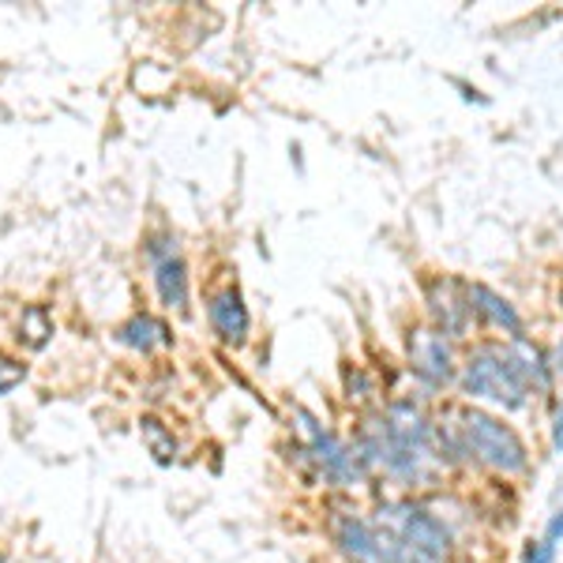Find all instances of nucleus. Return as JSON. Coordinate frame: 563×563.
Masks as SVG:
<instances>
[{
  "label": "nucleus",
  "instance_id": "obj_1",
  "mask_svg": "<svg viewBox=\"0 0 563 563\" xmlns=\"http://www.w3.org/2000/svg\"><path fill=\"white\" fill-rule=\"evenodd\" d=\"M455 421L462 448L474 470H488L496 477H526L530 474V448L504 417L481 410V406L455 402Z\"/></svg>",
  "mask_w": 563,
  "mask_h": 563
},
{
  "label": "nucleus",
  "instance_id": "obj_2",
  "mask_svg": "<svg viewBox=\"0 0 563 563\" xmlns=\"http://www.w3.org/2000/svg\"><path fill=\"white\" fill-rule=\"evenodd\" d=\"M459 390L466 398L504 406V410H526L533 402L530 387L522 384L519 368L507 353V342L499 339H477L474 346H466L459 368Z\"/></svg>",
  "mask_w": 563,
  "mask_h": 563
},
{
  "label": "nucleus",
  "instance_id": "obj_3",
  "mask_svg": "<svg viewBox=\"0 0 563 563\" xmlns=\"http://www.w3.org/2000/svg\"><path fill=\"white\" fill-rule=\"evenodd\" d=\"M379 522L390 526L402 541L406 563H459V541L451 526L432 515L421 499H390L379 507Z\"/></svg>",
  "mask_w": 563,
  "mask_h": 563
},
{
  "label": "nucleus",
  "instance_id": "obj_4",
  "mask_svg": "<svg viewBox=\"0 0 563 563\" xmlns=\"http://www.w3.org/2000/svg\"><path fill=\"white\" fill-rule=\"evenodd\" d=\"M421 305H424V320L435 331L448 334L451 342H470L477 339V316L470 305V282L451 275V271H424L421 275Z\"/></svg>",
  "mask_w": 563,
  "mask_h": 563
},
{
  "label": "nucleus",
  "instance_id": "obj_5",
  "mask_svg": "<svg viewBox=\"0 0 563 563\" xmlns=\"http://www.w3.org/2000/svg\"><path fill=\"white\" fill-rule=\"evenodd\" d=\"M406 368L429 390H443L459 384V368H462L459 346L448 334L435 331L429 320H421L406 327Z\"/></svg>",
  "mask_w": 563,
  "mask_h": 563
},
{
  "label": "nucleus",
  "instance_id": "obj_6",
  "mask_svg": "<svg viewBox=\"0 0 563 563\" xmlns=\"http://www.w3.org/2000/svg\"><path fill=\"white\" fill-rule=\"evenodd\" d=\"M151 263H154V286H158V297L166 308L185 316L188 312V267L180 260V249L174 238H162L147 244Z\"/></svg>",
  "mask_w": 563,
  "mask_h": 563
},
{
  "label": "nucleus",
  "instance_id": "obj_7",
  "mask_svg": "<svg viewBox=\"0 0 563 563\" xmlns=\"http://www.w3.org/2000/svg\"><path fill=\"white\" fill-rule=\"evenodd\" d=\"M207 320H211L214 334L225 342V346H244L249 342V308H244V297L238 289V282H225L207 294Z\"/></svg>",
  "mask_w": 563,
  "mask_h": 563
},
{
  "label": "nucleus",
  "instance_id": "obj_8",
  "mask_svg": "<svg viewBox=\"0 0 563 563\" xmlns=\"http://www.w3.org/2000/svg\"><path fill=\"white\" fill-rule=\"evenodd\" d=\"M470 305H474V316L481 327H493V331H504L507 339H519L526 334L522 316L515 312V305L507 297H499L493 286L485 282H470Z\"/></svg>",
  "mask_w": 563,
  "mask_h": 563
},
{
  "label": "nucleus",
  "instance_id": "obj_9",
  "mask_svg": "<svg viewBox=\"0 0 563 563\" xmlns=\"http://www.w3.org/2000/svg\"><path fill=\"white\" fill-rule=\"evenodd\" d=\"M117 339H121L124 346L140 350V353H151L154 346H169L174 334H169V327L162 320H154V316H147V312H135L129 323L117 327Z\"/></svg>",
  "mask_w": 563,
  "mask_h": 563
},
{
  "label": "nucleus",
  "instance_id": "obj_10",
  "mask_svg": "<svg viewBox=\"0 0 563 563\" xmlns=\"http://www.w3.org/2000/svg\"><path fill=\"white\" fill-rule=\"evenodd\" d=\"M20 346L26 350H42L45 342L53 339V320L49 312H45V305H26L23 308V320H20Z\"/></svg>",
  "mask_w": 563,
  "mask_h": 563
},
{
  "label": "nucleus",
  "instance_id": "obj_11",
  "mask_svg": "<svg viewBox=\"0 0 563 563\" xmlns=\"http://www.w3.org/2000/svg\"><path fill=\"white\" fill-rule=\"evenodd\" d=\"M140 435H143V443H147V451L154 455V462L169 466V462L177 459V440H174V432H169L166 424L158 421V417H143V421H140Z\"/></svg>",
  "mask_w": 563,
  "mask_h": 563
},
{
  "label": "nucleus",
  "instance_id": "obj_12",
  "mask_svg": "<svg viewBox=\"0 0 563 563\" xmlns=\"http://www.w3.org/2000/svg\"><path fill=\"white\" fill-rule=\"evenodd\" d=\"M23 379H26V365H23V361L0 353V395H8L12 387H20Z\"/></svg>",
  "mask_w": 563,
  "mask_h": 563
},
{
  "label": "nucleus",
  "instance_id": "obj_13",
  "mask_svg": "<svg viewBox=\"0 0 563 563\" xmlns=\"http://www.w3.org/2000/svg\"><path fill=\"white\" fill-rule=\"evenodd\" d=\"M522 560L526 563H552L556 560V549H552L549 541H526V549H522Z\"/></svg>",
  "mask_w": 563,
  "mask_h": 563
},
{
  "label": "nucleus",
  "instance_id": "obj_14",
  "mask_svg": "<svg viewBox=\"0 0 563 563\" xmlns=\"http://www.w3.org/2000/svg\"><path fill=\"white\" fill-rule=\"evenodd\" d=\"M544 541H549L552 549H556V544L563 541V511H556V515H552V519H549V530H544Z\"/></svg>",
  "mask_w": 563,
  "mask_h": 563
},
{
  "label": "nucleus",
  "instance_id": "obj_15",
  "mask_svg": "<svg viewBox=\"0 0 563 563\" xmlns=\"http://www.w3.org/2000/svg\"><path fill=\"white\" fill-rule=\"evenodd\" d=\"M552 448L563 451V406H560V413H556V424H552Z\"/></svg>",
  "mask_w": 563,
  "mask_h": 563
},
{
  "label": "nucleus",
  "instance_id": "obj_16",
  "mask_svg": "<svg viewBox=\"0 0 563 563\" xmlns=\"http://www.w3.org/2000/svg\"><path fill=\"white\" fill-rule=\"evenodd\" d=\"M560 312H563V289H560Z\"/></svg>",
  "mask_w": 563,
  "mask_h": 563
},
{
  "label": "nucleus",
  "instance_id": "obj_17",
  "mask_svg": "<svg viewBox=\"0 0 563 563\" xmlns=\"http://www.w3.org/2000/svg\"><path fill=\"white\" fill-rule=\"evenodd\" d=\"M0 563H4V560H0Z\"/></svg>",
  "mask_w": 563,
  "mask_h": 563
}]
</instances>
